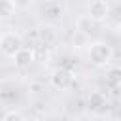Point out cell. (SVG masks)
I'll return each mask as SVG.
<instances>
[{
  "label": "cell",
  "mask_w": 121,
  "mask_h": 121,
  "mask_svg": "<svg viewBox=\"0 0 121 121\" xmlns=\"http://www.w3.org/2000/svg\"><path fill=\"white\" fill-rule=\"evenodd\" d=\"M42 11H43V15H47L49 19H60L62 17V13H64V8L59 4V2H47V4H43V8H42Z\"/></svg>",
  "instance_id": "7"
},
{
  "label": "cell",
  "mask_w": 121,
  "mask_h": 121,
  "mask_svg": "<svg viewBox=\"0 0 121 121\" xmlns=\"http://www.w3.org/2000/svg\"><path fill=\"white\" fill-rule=\"evenodd\" d=\"M106 81L110 85H121V66H112L106 72Z\"/></svg>",
  "instance_id": "9"
},
{
  "label": "cell",
  "mask_w": 121,
  "mask_h": 121,
  "mask_svg": "<svg viewBox=\"0 0 121 121\" xmlns=\"http://www.w3.org/2000/svg\"><path fill=\"white\" fill-rule=\"evenodd\" d=\"M36 121H45V119H36Z\"/></svg>",
  "instance_id": "15"
},
{
  "label": "cell",
  "mask_w": 121,
  "mask_h": 121,
  "mask_svg": "<svg viewBox=\"0 0 121 121\" xmlns=\"http://www.w3.org/2000/svg\"><path fill=\"white\" fill-rule=\"evenodd\" d=\"M34 59H36L34 49H32V47H25V45L11 57V60H13V64H15L17 68H26V66H30V64L34 62Z\"/></svg>",
  "instance_id": "5"
},
{
  "label": "cell",
  "mask_w": 121,
  "mask_h": 121,
  "mask_svg": "<svg viewBox=\"0 0 121 121\" xmlns=\"http://www.w3.org/2000/svg\"><path fill=\"white\" fill-rule=\"evenodd\" d=\"M87 59H89V62H91L93 66H96V68L108 66V64L112 62V59H113V49H112L110 43H106V42H102V40H96V42H93V43L89 45V49H87Z\"/></svg>",
  "instance_id": "1"
},
{
  "label": "cell",
  "mask_w": 121,
  "mask_h": 121,
  "mask_svg": "<svg viewBox=\"0 0 121 121\" xmlns=\"http://www.w3.org/2000/svg\"><path fill=\"white\" fill-rule=\"evenodd\" d=\"M95 26H96V23L91 21L87 15H79L78 21H76V28H78L81 34H85V36L93 34V32H95Z\"/></svg>",
  "instance_id": "8"
},
{
  "label": "cell",
  "mask_w": 121,
  "mask_h": 121,
  "mask_svg": "<svg viewBox=\"0 0 121 121\" xmlns=\"http://www.w3.org/2000/svg\"><path fill=\"white\" fill-rule=\"evenodd\" d=\"M2 121H25V119H23V115H21L19 112L11 110V112H6V113H4Z\"/></svg>",
  "instance_id": "12"
},
{
  "label": "cell",
  "mask_w": 121,
  "mask_h": 121,
  "mask_svg": "<svg viewBox=\"0 0 121 121\" xmlns=\"http://www.w3.org/2000/svg\"><path fill=\"white\" fill-rule=\"evenodd\" d=\"M79 121H96V119H93V117H81Z\"/></svg>",
  "instance_id": "14"
},
{
  "label": "cell",
  "mask_w": 121,
  "mask_h": 121,
  "mask_svg": "<svg viewBox=\"0 0 121 121\" xmlns=\"http://www.w3.org/2000/svg\"><path fill=\"white\" fill-rule=\"evenodd\" d=\"M49 83H51V87L57 89V91H66V89L72 87V83H74V72H72L70 68H64V66L55 68V70L51 72V76H49Z\"/></svg>",
  "instance_id": "3"
},
{
  "label": "cell",
  "mask_w": 121,
  "mask_h": 121,
  "mask_svg": "<svg viewBox=\"0 0 121 121\" xmlns=\"http://www.w3.org/2000/svg\"><path fill=\"white\" fill-rule=\"evenodd\" d=\"M87 104H89V108L93 112H100V110H104V106L108 104V100H106V96L100 91H93L89 95V98H87Z\"/></svg>",
  "instance_id": "6"
},
{
  "label": "cell",
  "mask_w": 121,
  "mask_h": 121,
  "mask_svg": "<svg viewBox=\"0 0 121 121\" xmlns=\"http://www.w3.org/2000/svg\"><path fill=\"white\" fill-rule=\"evenodd\" d=\"M15 4L13 2H9V0H0V17H9V15H13V11H15Z\"/></svg>",
  "instance_id": "10"
},
{
  "label": "cell",
  "mask_w": 121,
  "mask_h": 121,
  "mask_svg": "<svg viewBox=\"0 0 121 121\" xmlns=\"http://www.w3.org/2000/svg\"><path fill=\"white\" fill-rule=\"evenodd\" d=\"M23 47V36L13 30H6L0 34V51L8 57H13Z\"/></svg>",
  "instance_id": "2"
},
{
  "label": "cell",
  "mask_w": 121,
  "mask_h": 121,
  "mask_svg": "<svg viewBox=\"0 0 121 121\" xmlns=\"http://www.w3.org/2000/svg\"><path fill=\"white\" fill-rule=\"evenodd\" d=\"M115 32H117V36H119V38H121V23H119V25H117V28H115Z\"/></svg>",
  "instance_id": "13"
},
{
  "label": "cell",
  "mask_w": 121,
  "mask_h": 121,
  "mask_svg": "<svg viewBox=\"0 0 121 121\" xmlns=\"http://www.w3.org/2000/svg\"><path fill=\"white\" fill-rule=\"evenodd\" d=\"M91 21L95 23H100L104 19H108L110 15V4L104 2V0H95L91 4H87V13H85Z\"/></svg>",
  "instance_id": "4"
},
{
  "label": "cell",
  "mask_w": 121,
  "mask_h": 121,
  "mask_svg": "<svg viewBox=\"0 0 121 121\" xmlns=\"http://www.w3.org/2000/svg\"><path fill=\"white\" fill-rule=\"evenodd\" d=\"M40 38H42V42L51 43V42L55 40V28H51V26H42V28H40Z\"/></svg>",
  "instance_id": "11"
}]
</instances>
